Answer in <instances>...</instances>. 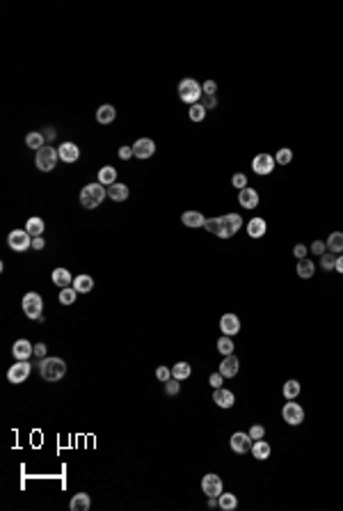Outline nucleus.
Wrapping results in <instances>:
<instances>
[{
	"label": "nucleus",
	"instance_id": "c03bdc74",
	"mask_svg": "<svg viewBox=\"0 0 343 511\" xmlns=\"http://www.w3.org/2000/svg\"><path fill=\"white\" fill-rule=\"evenodd\" d=\"M206 229H208L210 234L218 236V232H220V218H206Z\"/></svg>",
	"mask_w": 343,
	"mask_h": 511
},
{
	"label": "nucleus",
	"instance_id": "4be33fe9",
	"mask_svg": "<svg viewBox=\"0 0 343 511\" xmlns=\"http://www.w3.org/2000/svg\"><path fill=\"white\" fill-rule=\"evenodd\" d=\"M181 223L186 225V227H204L206 225V218L202 216L199 211H186L181 216Z\"/></svg>",
	"mask_w": 343,
	"mask_h": 511
},
{
	"label": "nucleus",
	"instance_id": "49530a36",
	"mask_svg": "<svg viewBox=\"0 0 343 511\" xmlns=\"http://www.w3.org/2000/svg\"><path fill=\"white\" fill-rule=\"evenodd\" d=\"M202 90H204V97H215V92H218V83L206 81L204 85H202Z\"/></svg>",
	"mask_w": 343,
	"mask_h": 511
},
{
	"label": "nucleus",
	"instance_id": "79ce46f5",
	"mask_svg": "<svg viewBox=\"0 0 343 511\" xmlns=\"http://www.w3.org/2000/svg\"><path fill=\"white\" fill-rule=\"evenodd\" d=\"M156 378H158L160 383H167L172 378V369H170V367H165V364H160V367L156 369Z\"/></svg>",
	"mask_w": 343,
	"mask_h": 511
},
{
	"label": "nucleus",
	"instance_id": "c756f323",
	"mask_svg": "<svg viewBox=\"0 0 343 511\" xmlns=\"http://www.w3.org/2000/svg\"><path fill=\"white\" fill-rule=\"evenodd\" d=\"M327 250L334 252V255L343 252V232H332V234H330V239H327Z\"/></svg>",
	"mask_w": 343,
	"mask_h": 511
},
{
	"label": "nucleus",
	"instance_id": "6ab92c4d",
	"mask_svg": "<svg viewBox=\"0 0 343 511\" xmlns=\"http://www.w3.org/2000/svg\"><path fill=\"white\" fill-rule=\"evenodd\" d=\"M58 154H60V158H62L64 163H76V161L80 158V149L76 147L74 142H64V145H60Z\"/></svg>",
	"mask_w": 343,
	"mask_h": 511
},
{
	"label": "nucleus",
	"instance_id": "bb28decb",
	"mask_svg": "<svg viewBox=\"0 0 343 511\" xmlns=\"http://www.w3.org/2000/svg\"><path fill=\"white\" fill-rule=\"evenodd\" d=\"M218 506H220L222 511H234L238 506V497L234 493H224V490H222V493L218 495Z\"/></svg>",
	"mask_w": 343,
	"mask_h": 511
},
{
	"label": "nucleus",
	"instance_id": "e433bc0d",
	"mask_svg": "<svg viewBox=\"0 0 343 511\" xmlns=\"http://www.w3.org/2000/svg\"><path fill=\"white\" fill-rule=\"evenodd\" d=\"M76 296H78V291H76L74 287H66V289H62V291H60V303H62V305H71V303H76Z\"/></svg>",
	"mask_w": 343,
	"mask_h": 511
},
{
	"label": "nucleus",
	"instance_id": "13d9d810",
	"mask_svg": "<svg viewBox=\"0 0 343 511\" xmlns=\"http://www.w3.org/2000/svg\"><path fill=\"white\" fill-rule=\"evenodd\" d=\"M208 506L215 509V506H218V497H208Z\"/></svg>",
	"mask_w": 343,
	"mask_h": 511
},
{
	"label": "nucleus",
	"instance_id": "58836bf2",
	"mask_svg": "<svg viewBox=\"0 0 343 511\" xmlns=\"http://www.w3.org/2000/svg\"><path fill=\"white\" fill-rule=\"evenodd\" d=\"M320 266H322V271H334V266H336V257H334V252H325V255H320Z\"/></svg>",
	"mask_w": 343,
	"mask_h": 511
},
{
	"label": "nucleus",
	"instance_id": "7c9ffc66",
	"mask_svg": "<svg viewBox=\"0 0 343 511\" xmlns=\"http://www.w3.org/2000/svg\"><path fill=\"white\" fill-rule=\"evenodd\" d=\"M190 374H192V367H190V362H176L174 367H172V376H174V378H178V381H186V378H190Z\"/></svg>",
	"mask_w": 343,
	"mask_h": 511
},
{
	"label": "nucleus",
	"instance_id": "3c124183",
	"mask_svg": "<svg viewBox=\"0 0 343 511\" xmlns=\"http://www.w3.org/2000/svg\"><path fill=\"white\" fill-rule=\"evenodd\" d=\"M130 156H133V147H126V145L119 147V158H122V161H128Z\"/></svg>",
	"mask_w": 343,
	"mask_h": 511
},
{
	"label": "nucleus",
	"instance_id": "dca6fc26",
	"mask_svg": "<svg viewBox=\"0 0 343 511\" xmlns=\"http://www.w3.org/2000/svg\"><path fill=\"white\" fill-rule=\"evenodd\" d=\"M213 403L220 408H231L236 403V394L231 390H224V387H218V390H213Z\"/></svg>",
	"mask_w": 343,
	"mask_h": 511
},
{
	"label": "nucleus",
	"instance_id": "cd10ccee",
	"mask_svg": "<svg viewBox=\"0 0 343 511\" xmlns=\"http://www.w3.org/2000/svg\"><path fill=\"white\" fill-rule=\"evenodd\" d=\"M26 232L32 236V239L42 236V234H44V220H42V218H37V216H32V218H30V220L26 223Z\"/></svg>",
	"mask_w": 343,
	"mask_h": 511
},
{
	"label": "nucleus",
	"instance_id": "aec40b11",
	"mask_svg": "<svg viewBox=\"0 0 343 511\" xmlns=\"http://www.w3.org/2000/svg\"><path fill=\"white\" fill-rule=\"evenodd\" d=\"M266 232H268V225H266L263 218H252V220L247 223V234H250V239H261Z\"/></svg>",
	"mask_w": 343,
	"mask_h": 511
},
{
	"label": "nucleus",
	"instance_id": "2eb2a0df",
	"mask_svg": "<svg viewBox=\"0 0 343 511\" xmlns=\"http://www.w3.org/2000/svg\"><path fill=\"white\" fill-rule=\"evenodd\" d=\"M238 371H240V362H238L236 355H234V353L224 355V360L220 362V374L224 376V378H234Z\"/></svg>",
	"mask_w": 343,
	"mask_h": 511
},
{
	"label": "nucleus",
	"instance_id": "5701e85b",
	"mask_svg": "<svg viewBox=\"0 0 343 511\" xmlns=\"http://www.w3.org/2000/svg\"><path fill=\"white\" fill-rule=\"evenodd\" d=\"M90 506H92V500H90V495L87 493H76L74 497H71V502H69L71 511H87Z\"/></svg>",
	"mask_w": 343,
	"mask_h": 511
},
{
	"label": "nucleus",
	"instance_id": "9b49d317",
	"mask_svg": "<svg viewBox=\"0 0 343 511\" xmlns=\"http://www.w3.org/2000/svg\"><path fill=\"white\" fill-rule=\"evenodd\" d=\"M274 165H277V161H274V156H270V154H256L252 161V170L256 174H261V177H266V174H270L274 170Z\"/></svg>",
	"mask_w": 343,
	"mask_h": 511
},
{
	"label": "nucleus",
	"instance_id": "412c9836",
	"mask_svg": "<svg viewBox=\"0 0 343 511\" xmlns=\"http://www.w3.org/2000/svg\"><path fill=\"white\" fill-rule=\"evenodd\" d=\"M128 195H130L128 186H124V184H112V186H108V197H110L112 202H124V200H128Z\"/></svg>",
	"mask_w": 343,
	"mask_h": 511
},
{
	"label": "nucleus",
	"instance_id": "c9c22d12",
	"mask_svg": "<svg viewBox=\"0 0 343 511\" xmlns=\"http://www.w3.org/2000/svg\"><path fill=\"white\" fill-rule=\"evenodd\" d=\"M234 348H236V346H234V339H231V337L222 335V337L218 339V351H220L222 355H231V353H234Z\"/></svg>",
	"mask_w": 343,
	"mask_h": 511
},
{
	"label": "nucleus",
	"instance_id": "20e7f679",
	"mask_svg": "<svg viewBox=\"0 0 343 511\" xmlns=\"http://www.w3.org/2000/svg\"><path fill=\"white\" fill-rule=\"evenodd\" d=\"M240 227H242V218L238 216V213L220 216V232H218V239H231Z\"/></svg>",
	"mask_w": 343,
	"mask_h": 511
},
{
	"label": "nucleus",
	"instance_id": "423d86ee",
	"mask_svg": "<svg viewBox=\"0 0 343 511\" xmlns=\"http://www.w3.org/2000/svg\"><path fill=\"white\" fill-rule=\"evenodd\" d=\"M23 312H26L28 319H42V310H44V300L39 294L30 291V294L23 296Z\"/></svg>",
	"mask_w": 343,
	"mask_h": 511
},
{
	"label": "nucleus",
	"instance_id": "37998d69",
	"mask_svg": "<svg viewBox=\"0 0 343 511\" xmlns=\"http://www.w3.org/2000/svg\"><path fill=\"white\" fill-rule=\"evenodd\" d=\"M247 433H250V438H252V440H261L263 435H266V426H263V424H254L252 429L247 431Z\"/></svg>",
	"mask_w": 343,
	"mask_h": 511
},
{
	"label": "nucleus",
	"instance_id": "f704fd0d",
	"mask_svg": "<svg viewBox=\"0 0 343 511\" xmlns=\"http://www.w3.org/2000/svg\"><path fill=\"white\" fill-rule=\"evenodd\" d=\"M282 392H284L286 401H288V399H295L298 394H300L302 387H300V383L295 381V378H290V381H286V383H284V390H282Z\"/></svg>",
	"mask_w": 343,
	"mask_h": 511
},
{
	"label": "nucleus",
	"instance_id": "5fc2aeb1",
	"mask_svg": "<svg viewBox=\"0 0 343 511\" xmlns=\"http://www.w3.org/2000/svg\"><path fill=\"white\" fill-rule=\"evenodd\" d=\"M42 133H44V138H46V140H50V142L55 140V129H50V126H46Z\"/></svg>",
	"mask_w": 343,
	"mask_h": 511
},
{
	"label": "nucleus",
	"instance_id": "a18cd8bd",
	"mask_svg": "<svg viewBox=\"0 0 343 511\" xmlns=\"http://www.w3.org/2000/svg\"><path fill=\"white\" fill-rule=\"evenodd\" d=\"M178 378H174V376H172L170 381L165 383V390H167V394H178V390H181V385H178Z\"/></svg>",
	"mask_w": 343,
	"mask_h": 511
},
{
	"label": "nucleus",
	"instance_id": "4c0bfd02",
	"mask_svg": "<svg viewBox=\"0 0 343 511\" xmlns=\"http://www.w3.org/2000/svg\"><path fill=\"white\" fill-rule=\"evenodd\" d=\"M188 115H190V120H192V122H202L206 117V108L202 104H194V106H190Z\"/></svg>",
	"mask_w": 343,
	"mask_h": 511
},
{
	"label": "nucleus",
	"instance_id": "0eeeda50",
	"mask_svg": "<svg viewBox=\"0 0 343 511\" xmlns=\"http://www.w3.org/2000/svg\"><path fill=\"white\" fill-rule=\"evenodd\" d=\"M282 417L286 424L298 426L304 422V408L300 403H293V399H288V403H284V408H282Z\"/></svg>",
	"mask_w": 343,
	"mask_h": 511
},
{
	"label": "nucleus",
	"instance_id": "8fccbe9b",
	"mask_svg": "<svg viewBox=\"0 0 343 511\" xmlns=\"http://www.w3.org/2000/svg\"><path fill=\"white\" fill-rule=\"evenodd\" d=\"M293 255L298 257V261H300V259H306V245L298 243V245H295V248H293Z\"/></svg>",
	"mask_w": 343,
	"mask_h": 511
},
{
	"label": "nucleus",
	"instance_id": "39448f33",
	"mask_svg": "<svg viewBox=\"0 0 343 511\" xmlns=\"http://www.w3.org/2000/svg\"><path fill=\"white\" fill-rule=\"evenodd\" d=\"M58 158H60V154H58V149H53V147H42L37 152V158H34V163H37V168L42 170V172H50V170L55 168V163H58Z\"/></svg>",
	"mask_w": 343,
	"mask_h": 511
},
{
	"label": "nucleus",
	"instance_id": "f257e3e1",
	"mask_svg": "<svg viewBox=\"0 0 343 511\" xmlns=\"http://www.w3.org/2000/svg\"><path fill=\"white\" fill-rule=\"evenodd\" d=\"M37 367L42 371L44 381H50V383L60 381L66 374V362L62 358H42L37 362Z\"/></svg>",
	"mask_w": 343,
	"mask_h": 511
},
{
	"label": "nucleus",
	"instance_id": "ea45409f",
	"mask_svg": "<svg viewBox=\"0 0 343 511\" xmlns=\"http://www.w3.org/2000/svg\"><path fill=\"white\" fill-rule=\"evenodd\" d=\"M274 161H277V165H288L290 161H293V152L286 147H282L277 152V156H274Z\"/></svg>",
	"mask_w": 343,
	"mask_h": 511
},
{
	"label": "nucleus",
	"instance_id": "393cba45",
	"mask_svg": "<svg viewBox=\"0 0 343 511\" xmlns=\"http://www.w3.org/2000/svg\"><path fill=\"white\" fill-rule=\"evenodd\" d=\"M53 282L58 284L60 289H66V287L74 284V275H71L66 268H55L53 271Z\"/></svg>",
	"mask_w": 343,
	"mask_h": 511
},
{
	"label": "nucleus",
	"instance_id": "09e8293b",
	"mask_svg": "<svg viewBox=\"0 0 343 511\" xmlns=\"http://www.w3.org/2000/svg\"><path fill=\"white\" fill-rule=\"evenodd\" d=\"M311 252H314V255H325V243H322V241H314V243H311V248H309Z\"/></svg>",
	"mask_w": 343,
	"mask_h": 511
},
{
	"label": "nucleus",
	"instance_id": "72a5a7b5",
	"mask_svg": "<svg viewBox=\"0 0 343 511\" xmlns=\"http://www.w3.org/2000/svg\"><path fill=\"white\" fill-rule=\"evenodd\" d=\"M26 145L30 149H42V147H46V138H44V133H28L26 136Z\"/></svg>",
	"mask_w": 343,
	"mask_h": 511
},
{
	"label": "nucleus",
	"instance_id": "6e6552de",
	"mask_svg": "<svg viewBox=\"0 0 343 511\" xmlns=\"http://www.w3.org/2000/svg\"><path fill=\"white\" fill-rule=\"evenodd\" d=\"M30 371H32V364L28 362V360H18V362H14V367H10V371H7V381L14 383V385L26 383Z\"/></svg>",
	"mask_w": 343,
	"mask_h": 511
},
{
	"label": "nucleus",
	"instance_id": "a211bd4d",
	"mask_svg": "<svg viewBox=\"0 0 343 511\" xmlns=\"http://www.w3.org/2000/svg\"><path fill=\"white\" fill-rule=\"evenodd\" d=\"M238 202H240L242 209H256L258 207V193L247 186V188H242V191L238 193Z\"/></svg>",
	"mask_w": 343,
	"mask_h": 511
},
{
	"label": "nucleus",
	"instance_id": "6e6d98bb",
	"mask_svg": "<svg viewBox=\"0 0 343 511\" xmlns=\"http://www.w3.org/2000/svg\"><path fill=\"white\" fill-rule=\"evenodd\" d=\"M44 245H46V243H44V239H39V236H37V239H32V248H34V250H44Z\"/></svg>",
	"mask_w": 343,
	"mask_h": 511
},
{
	"label": "nucleus",
	"instance_id": "f03ea898",
	"mask_svg": "<svg viewBox=\"0 0 343 511\" xmlns=\"http://www.w3.org/2000/svg\"><path fill=\"white\" fill-rule=\"evenodd\" d=\"M176 92H178V99L186 101V104H190V106L199 104L202 97H204V90H202V85H199L194 78H183V81L178 83Z\"/></svg>",
	"mask_w": 343,
	"mask_h": 511
},
{
	"label": "nucleus",
	"instance_id": "9d476101",
	"mask_svg": "<svg viewBox=\"0 0 343 511\" xmlns=\"http://www.w3.org/2000/svg\"><path fill=\"white\" fill-rule=\"evenodd\" d=\"M202 490H204V495H208V497H218V495L224 490V484H222V479L215 472H208L202 479Z\"/></svg>",
	"mask_w": 343,
	"mask_h": 511
},
{
	"label": "nucleus",
	"instance_id": "603ef678",
	"mask_svg": "<svg viewBox=\"0 0 343 511\" xmlns=\"http://www.w3.org/2000/svg\"><path fill=\"white\" fill-rule=\"evenodd\" d=\"M34 355H37V358H46V344L44 342L34 344Z\"/></svg>",
	"mask_w": 343,
	"mask_h": 511
},
{
	"label": "nucleus",
	"instance_id": "a19ab883",
	"mask_svg": "<svg viewBox=\"0 0 343 511\" xmlns=\"http://www.w3.org/2000/svg\"><path fill=\"white\" fill-rule=\"evenodd\" d=\"M231 184H234V188L242 191V188H247V177L242 172H236L234 177H231Z\"/></svg>",
	"mask_w": 343,
	"mask_h": 511
},
{
	"label": "nucleus",
	"instance_id": "473e14b6",
	"mask_svg": "<svg viewBox=\"0 0 343 511\" xmlns=\"http://www.w3.org/2000/svg\"><path fill=\"white\" fill-rule=\"evenodd\" d=\"M114 181H117V170L114 168H110V165H106V168H101L98 170V184H103V186H112Z\"/></svg>",
	"mask_w": 343,
	"mask_h": 511
},
{
	"label": "nucleus",
	"instance_id": "4468645a",
	"mask_svg": "<svg viewBox=\"0 0 343 511\" xmlns=\"http://www.w3.org/2000/svg\"><path fill=\"white\" fill-rule=\"evenodd\" d=\"M220 330L222 335H226V337H234V335H238L240 332V319H238L236 314H222L220 319Z\"/></svg>",
	"mask_w": 343,
	"mask_h": 511
},
{
	"label": "nucleus",
	"instance_id": "ddd939ff",
	"mask_svg": "<svg viewBox=\"0 0 343 511\" xmlns=\"http://www.w3.org/2000/svg\"><path fill=\"white\" fill-rule=\"evenodd\" d=\"M156 154V142L151 140V138H140V140H135L133 145V156L135 158H151Z\"/></svg>",
	"mask_w": 343,
	"mask_h": 511
},
{
	"label": "nucleus",
	"instance_id": "a878e982",
	"mask_svg": "<svg viewBox=\"0 0 343 511\" xmlns=\"http://www.w3.org/2000/svg\"><path fill=\"white\" fill-rule=\"evenodd\" d=\"M71 287H74L78 294H90L92 289H94V280H92L90 275H76Z\"/></svg>",
	"mask_w": 343,
	"mask_h": 511
},
{
	"label": "nucleus",
	"instance_id": "4d7b16f0",
	"mask_svg": "<svg viewBox=\"0 0 343 511\" xmlns=\"http://www.w3.org/2000/svg\"><path fill=\"white\" fill-rule=\"evenodd\" d=\"M334 271H338L343 275V257H336V266H334Z\"/></svg>",
	"mask_w": 343,
	"mask_h": 511
},
{
	"label": "nucleus",
	"instance_id": "f3484780",
	"mask_svg": "<svg viewBox=\"0 0 343 511\" xmlns=\"http://www.w3.org/2000/svg\"><path fill=\"white\" fill-rule=\"evenodd\" d=\"M12 355L16 360H28L34 355V346L28 339H18V342H14V346H12Z\"/></svg>",
	"mask_w": 343,
	"mask_h": 511
},
{
	"label": "nucleus",
	"instance_id": "7ed1b4c3",
	"mask_svg": "<svg viewBox=\"0 0 343 511\" xmlns=\"http://www.w3.org/2000/svg\"><path fill=\"white\" fill-rule=\"evenodd\" d=\"M108 191L103 184H87L80 191V204L85 209H96L103 200H106Z\"/></svg>",
	"mask_w": 343,
	"mask_h": 511
},
{
	"label": "nucleus",
	"instance_id": "2f4dec72",
	"mask_svg": "<svg viewBox=\"0 0 343 511\" xmlns=\"http://www.w3.org/2000/svg\"><path fill=\"white\" fill-rule=\"evenodd\" d=\"M314 273H316V266H314V261H311V259H300V261H298V275H300L302 280L314 277Z\"/></svg>",
	"mask_w": 343,
	"mask_h": 511
},
{
	"label": "nucleus",
	"instance_id": "1a4fd4ad",
	"mask_svg": "<svg viewBox=\"0 0 343 511\" xmlns=\"http://www.w3.org/2000/svg\"><path fill=\"white\" fill-rule=\"evenodd\" d=\"M7 243H10L12 250L26 252L28 248L32 245V236L28 234L26 229H14V232H10V236H7Z\"/></svg>",
	"mask_w": 343,
	"mask_h": 511
},
{
	"label": "nucleus",
	"instance_id": "864d4df0",
	"mask_svg": "<svg viewBox=\"0 0 343 511\" xmlns=\"http://www.w3.org/2000/svg\"><path fill=\"white\" fill-rule=\"evenodd\" d=\"M199 104H202V101H199ZM202 106H204L206 110H208V108H215V106H218V99H215V97H206Z\"/></svg>",
	"mask_w": 343,
	"mask_h": 511
},
{
	"label": "nucleus",
	"instance_id": "f8f14e48",
	"mask_svg": "<svg viewBox=\"0 0 343 511\" xmlns=\"http://www.w3.org/2000/svg\"><path fill=\"white\" fill-rule=\"evenodd\" d=\"M229 445L236 454H247V451H252L254 442H252V438H250V433H245V431H236V433L231 435Z\"/></svg>",
	"mask_w": 343,
	"mask_h": 511
},
{
	"label": "nucleus",
	"instance_id": "b1692460",
	"mask_svg": "<svg viewBox=\"0 0 343 511\" xmlns=\"http://www.w3.org/2000/svg\"><path fill=\"white\" fill-rule=\"evenodd\" d=\"M270 442H266L261 438V440H254L252 445V456L256 458V461H266V458H270Z\"/></svg>",
	"mask_w": 343,
	"mask_h": 511
},
{
	"label": "nucleus",
	"instance_id": "de8ad7c7",
	"mask_svg": "<svg viewBox=\"0 0 343 511\" xmlns=\"http://www.w3.org/2000/svg\"><path fill=\"white\" fill-rule=\"evenodd\" d=\"M222 381H224V376L218 371V374H210V378H208V383H210V387L213 390H218V387H222Z\"/></svg>",
	"mask_w": 343,
	"mask_h": 511
},
{
	"label": "nucleus",
	"instance_id": "c85d7f7f",
	"mask_svg": "<svg viewBox=\"0 0 343 511\" xmlns=\"http://www.w3.org/2000/svg\"><path fill=\"white\" fill-rule=\"evenodd\" d=\"M114 115H117L114 106L106 104V106H101V108L96 110V120H98V124H110V122L114 120Z\"/></svg>",
	"mask_w": 343,
	"mask_h": 511
}]
</instances>
